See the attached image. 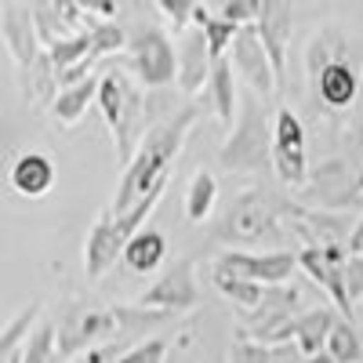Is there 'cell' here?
I'll use <instances>...</instances> for the list:
<instances>
[{"mask_svg": "<svg viewBox=\"0 0 363 363\" xmlns=\"http://www.w3.org/2000/svg\"><path fill=\"white\" fill-rule=\"evenodd\" d=\"M196 120H200L196 106H182L178 113H171L167 120H160V124H153L145 131V138L135 149L131 164L124 167V174H120L116 196L109 203L113 215H128L138 200H145L153 189L167 186L171 182V164H174L178 149H182V142H186V135L193 131Z\"/></svg>", "mask_w": 363, "mask_h": 363, "instance_id": "obj_1", "label": "cell"}, {"mask_svg": "<svg viewBox=\"0 0 363 363\" xmlns=\"http://www.w3.org/2000/svg\"><path fill=\"white\" fill-rule=\"evenodd\" d=\"M291 203L294 200H287L277 189H265V186L236 193L233 203L225 207V215L218 218V225L211 229L207 244H222L229 251L251 247V244H277V251H284L280 247V225L287 222Z\"/></svg>", "mask_w": 363, "mask_h": 363, "instance_id": "obj_2", "label": "cell"}, {"mask_svg": "<svg viewBox=\"0 0 363 363\" xmlns=\"http://www.w3.org/2000/svg\"><path fill=\"white\" fill-rule=\"evenodd\" d=\"M306 69L313 77L316 99L327 109H349L363 87V66L352 62V51L338 33H316L306 51Z\"/></svg>", "mask_w": 363, "mask_h": 363, "instance_id": "obj_3", "label": "cell"}, {"mask_svg": "<svg viewBox=\"0 0 363 363\" xmlns=\"http://www.w3.org/2000/svg\"><path fill=\"white\" fill-rule=\"evenodd\" d=\"M218 164L225 171H272V131L269 116L262 109V99L244 91L240 95V124L225 135L218 149Z\"/></svg>", "mask_w": 363, "mask_h": 363, "instance_id": "obj_4", "label": "cell"}, {"mask_svg": "<svg viewBox=\"0 0 363 363\" xmlns=\"http://www.w3.org/2000/svg\"><path fill=\"white\" fill-rule=\"evenodd\" d=\"M298 287L284 284V287H265V298L262 306L251 309V313H240V323H236V338L244 342H255V345H265V349H277V345H287L294 342V323H298Z\"/></svg>", "mask_w": 363, "mask_h": 363, "instance_id": "obj_5", "label": "cell"}, {"mask_svg": "<svg viewBox=\"0 0 363 363\" xmlns=\"http://www.w3.org/2000/svg\"><path fill=\"white\" fill-rule=\"evenodd\" d=\"M128 66L142 87L178 84V48L160 26H135L128 37Z\"/></svg>", "mask_w": 363, "mask_h": 363, "instance_id": "obj_6", "label": "cell"}, {"mask_svg": "<svg viewBox=\"0 0 363 363\" xmlns=\"http://www.w3.org/2000/svg\"><path fill=\"white\" fill-rule=\"evenodd\" d=\"M363 200L359 178L345 160H323L316 171H309V182L298 189V203L309 211H327V215H349Z\"/></svg>", "mask_w": 363, "mask_h": 363, "instance_id": "obj_7", "label": "cell"}, {"mask_svg": "<svg viewBox=\"0 0 363 363\" xmlns=\"http://www.w3.org/2000/svg\"><path fill=\"white\" fill-rule=\"evenodd\" d=\"M99 342H120L113 306H106V309H73L62 320V327H58L55 356L58 359H73L80 352L99 349Z\"/></svg>", "mask_w": 363, "mask_h": 363, "instance_id": "obj_8", "label": "cell"}, {"mask_svg": "<svg viewBox=\"0 0 363 363\" xmlns=\"http://www.w3.org/2000/svg\"><path fill=\"white\" fill-rule=\"evenodd\" d=\"M345 265H349V247H301L298 251V269L313 277L320 291H327L330 306L342 313V320H356V306L349 301L345 287Z\"/></svg>", "mask_w": 363, "mask_h": 363, "instance_id": "obj_9", "label": "cell"}, {"mask_svg": "<svg viewBox=\"0 0 363 363\" xmlns=\"http://www.w3.org/2000/svg\"><path fill=\"white\" fill-rule=\"evenodd\" d=\"M215 265L236 272L240 280H251L258 287H284V284H291L294 269H298V255L294 251H265V255H255V251H222L215 258Z\"/></svg>", "mask_w": 363, "mask_h": 363, "instance_id": "obj_10", "label": "cell"}, {"mask_svg": "<svg viewBox=\"0 0 363 363\" xmlns=\"http://www.w3.org/2000/svg\"><path fill=\"white\" fill-rule=\"evenodd\" d=\"M225 58H229L233 73H240V80L247 84L251 95L269 99V95H277V91H280L277 87V73H272V62H269V55H265V44H262L255 26L240 29Z\"/></svg>", "mask_w": 363, "mask_h": 363, "instance_id": "obj_11", "label": "cell"}, {"mask_svg": "<svg viewBox=\"0 0 363 363\" xmlns=\"http://www.w3.org/2000/svg\"><path fill=\"white\" fill-rule=\"evenodd\" d=\"M138 306L160 309V313H171V316L193 313V309L200 306V287H196V269H193V262H189V258L174 262L164 277H157L153 287L142 291Z\"/></svg>", "mask_w": 363, "mask_h": 363, "instance_id": "obj_12", "label": "cell"}, {"mask_svg": "<svg viewBox=\"0 0 363 363\" xmlns=\"http://www.w3.org/2000/svg\"><path fill=\"white\" fill-rule=\"evenodd\" d=\"M287 222H291V229L301 240H306V247H345L349 236H352V225H356V222H349V215L309 211V207H301L298 200L287 211Z\"/></svg>", "mask_w": 363, "mask_h": 363, "instance_id": "obj_13", "label": "cell"}, {"mask_svg": "<svg viewBox=\"0 0 363 363\" xmlns=\"http://www.w3.org/2000/svg\"><path fill=\"white\" fill-rule=\"evenodd\" d=\"M124 247H128V240L116 229L113 211H102V215L95 218V225L87 229V240H84V272H87V280H102L106 272L124 258Z\"/></svg>", "mask_w": 363, "mask_h": 363, "instance_id": "obj_14", "label": "cell"}, {"mask_svg": "<svg viewBox=\"0 0 363 363\" xmlns=\"http://www.w3.org/2000/svg\"><path fill=\"white\" fill-rule=\"evenodd\" d=\"M211 69H215V58H211L203 29H196V26L182 29V37H178V91L182 95H200V91H207Z\"/></svg>", "mask_w": 363, "mask_h": 363, "instance_id": "obj_15", "label": "cell"}, {"mask_svg": "<svg viewBox=\"0 0 363 363\" xmlns=\"http://www.w3.org/2000/svg\"><path fill=\"white\" fill-rule=\"evenodd\" d=\"M0 37H4L8 55L15 58V66L26 69L37 62V55L44 51L37 22H33V8L29 4H8L4 8V22H0Z\"/></svg>", "mask_w": 363, "mask_h": 363, "instance_id": "obj_16", "label": "cell"}, {"mask_svg": "<svg viewBox=\"0 0 363 363\" xmlns=\"http://www.w3.org/2000/svg\"><path fill=\"white\" fill-rule=\"evenodd\" d=\"M258 37L265 44V55L277 73V87H284V73H287V44H291V29H294V15L287 4H262V15L255 22Z\"/></svg>", "mask_w": 363, "mask_h": 363, "instance_id": "obj_17", "label": "cell"}, {"mask_svg": "<svg viewBox=\"0 0 363 363\" xmlns=\"http://www.w3.org/2000/svg\"><path fill=\"white\" fill-rule=\"evenodd\" d=\"M8 178H11V189H15L18 196H26V200H40V196H48L51 186H55V160H51L48 153H37V149H29V153L15 157Z\"/></svg>", "mask_w": 363, "mask_h": 363, "instance_id": "obj_18", "label": "cell"}, {"mask_svg": "<svg viewBox=\"0 0 363 363\" xmlns=\"http://www.w3.org/2000/svg\"><path fill=\"white\" fill-rule=\"evenodd\" d=\"M167 258V236L153 225H145L138 229L131 240H128V247H124V265L131 272H138V277H149V272H157Z\"/></svg>", "mask_w": 363, "mask_h": 363, "instance_id": "obj_19", "label": "cell"}, {"mask_svg": "<svg viewBox=\"0 0 363 363\" xmlns=\"http://www.w3.org/2000/svg\"><path fill=\"white\" fill-rule=\"evenodd\" d=\"M207 99H211V109H215V116L233 131L236 109H240V95H236V73H233V66H229V58H218L215 69H211Z\"/></svg>", "mask_w": 363, "mask_h": 363, "instance_id": "obj_20", "label": "cell"}, {"mask_svg": "<svg viewBox=\"0 0 363 363\" xmlns=\"http://www.w3.org/2000/svg\"><path fill=\"white\" fill-rule=\"evenodd\" d=\"M18 84H22L26 102L44 106V109H51V106H55V99H58V91H62V87H58V77H55V66H51L48 51H40V55H37V62H33V66L18 69Z\"/></svg>", "mask_w": 363, "mask_h": 363, "instance_id": "obj_21", "label": "cell"}, {"mask_svg": "<svg viewBox=\"0 0 363 363\" xmlns=\"http://www.w3.org/2000/svg\"><path fill=\"white\" fill-rule=\"evenodd\" d=\"M99 84H102V77H87L84 84L62 87V91H58V99H55V106H51V116L62 128L80 124L84 113L91 109V102H99Z\"/></svg>", "mask_w": 363, "mask_h": 363, "instance_id": "obj_22", "label": "cell"}, {"mask_svg": "<svg viewBox=\"0 0 363 363\" xmlns=\"http://www.w3.org/2000/svg\"><path fill=\"white\" fill-rule=\"evenodd\" d=\"M335 320L338 313L335 309H309V313H301L298 323H294V345L301 349V356H316L327 349V335L335 330Z\"/></svg>", "mask_w": 363, "mask_h": 363, "instance_id": "obj_23", "label": "cell"}, {"mask_svg": "<svg viewBox=\"0 0 363 363\" xmlns=\"http://www.w3.org/2000/svg\"><path fill=\"white\" fill-rule=\"evenodd\" d=\"M215 203H218V178L211 174L207 167H200L189 178V189H186V218L193 225L207 222L211 211H215Z\"/></svg>", "mask_w": 363, "mask_h": 363, "instance_id": "obj_24", "label": "cell"}, {"mask_svg": "<svg viewBox=\"0 0 363 363\" xmlns=\"http://www.w3.org/2000/svg\"><path fill=\"white\" fill-rule=\"evenodd\" d=\"M193 26H196V29H203L207 48H211V58H215V62L229 55V48H233L236 33L244 29V26H233V22H229V18H222V15H207V8H203V4H196Z\"/></svg>", "mask_w": 363, "mask_h": 363, "instance_id": "obj_25", "label": "cell"}, {"mask_svg": "<svg viewBox=\"0 0 363 363\" xmlns=\"http://www.w3.org/2000/svg\"><path fill=\"white\" fill-rule=\"evenodd\" d=\"M116 313V330L120 338H138V335H153L160 323L171 320V313H160V309H145V306H113Z\"/></svg>", "mask_w": 363, "mask_h": 363, "instance_id": "obj_26", "label": "cell"}, {"mask_svg": "<svg viewBox=\"0 0 363 363\" xmlns=\"http://www.w3.org/2000/svg\"><path fill=\"white\" fill-rule=\"evenodd\" d=\"M215 287L229 298V306H236V313H251L262 306V298H265V287L251 284V280H240L236 272L229 269H218L215 265Z\"/></svg>", "mask_w": 363, "mask_h": 363, "instance_id": "obj_27", "label": "cell"}, {"mask_svg": "<svg viewBox=\"0 0 363 363\" xmlns=\"http://www.w3.org/2000/svg\"><path fill=\"white\" fill-rule=\"evenodd\" d=\"M84 15H87V11H84ZM84 29L91 33V55H95V58H106V55L124 51V48H128V37H131L116 18L106 22V18H95V15H87Z\"/></svg>", "mask_w": 363, "mask_h": 363, "instance_id": "obj_28", "label": "cell"}, {"mask_svg": "<svg viewBox=\"0 0 363 363\" xmlns=\"http://www.w3.org/2000/svg\"><path fill=\"white\" fill-rule=\"evenodd\" d=\"M327 356L335 363H363V338L352 320H335V330L327 335Z\"/></svg>", "mask_w": 363, "mask_h": 363, "instance_id": "obj_29", "label": "cell"}, {"mask_svg": "<svg viewBox=\"0 0 363 363\" xmlns=\"http://www.w3.org/2000/svg\"><path fill=\"white\" fill-rule=\"evenodd\" d=\"M44 51H48L51 66H55V77L73 69V66H80V62H87V58H95V55H91V33H87V29H84V33L66 37V40H58V44H51V48H44ZM95 62H99V58H95Z\"/></svg>", "mask_w": 363, "mask_h": 363, "instance_id": "obj_30", "label": "cell"}, {"mask_svg": "<svg viewBox=\"0 0 363 363\" xmlns=\"http://www.w3.org/2000/svg\"><path fill=\"white\" fill-rule=\"evenodd\" d=\"M272 174H277L284 186H291L294 193L309 182V164L301 149H277L272 145Z\"/></svg>", "mask_w": 363, "mask_h": 363, "instance_id": "obj_31", "label": "cell"}, {"mask_svg": "<svg viewBox=\"0 0 363 363\" xmlns=\"http://www.w3.org/2000/svg\"><path fill=\"white\" fill-rule=\"evenodd\" d=\"M272 145L277 149H301V153H306V124H301L298 113L287 109V106H280L277 120H272Z\"/></svg>", "mask_w": 363, "mask_h": 363, "instance_id": "obj_32", "label": "cell"}, {"mask_svg": "<svg viewBox=\"0 0 363 363\" xmlns=\"http://www.w3.org/2000/svg\"><path fill=\"white\" fill-rule=\"evenodd\" d=\"M55 342H58V327L55 323H40L33 327V335L26 338L18 363H51L55 359Z\"/></svg>", "mask_w": 363, "mask_h": 363, "instance_id": "obj_33", "label": "cell"}, {"mask_svg": "<svg viewBox=\"0 0 363 363\" xmlns=\"http://www.w3.org/2000/svg\"><path fill=\"white\" fill-rule=\"evenodd\" d=\"M167 349H171L167 338H142L138 345H131L116 363H164L167 359Z\"/></svg>", "mask_w": 363, "mask_h": 363, "instance_id": "obj_34", "label": "cell"}, {"mask_svg": "<svg viewBox=\"0 0 363 363\" xmlns=\"http://www.w3.org/2000/svg\"><path fill=\"white\" fill-rule=\"evenodd\" d=\"M262 15L258 0H225L222 4V18H229L233 26H255Z\"/></svg>", "mask_w": 363, "mask_h": 363, "instance_id": "obj_35", "label": "cell"}, {"mask_svg": "<svg viewBox=\"0 0 363 363\" xmlns=\"http://www.w3.org/2000/svg\"><path fill=\"white\" fill-rule=\"evenodd\" d=\"M157 11H164L178 29H189L193 15H196V4H189V0H157Z\"/></svg>", "mask_w": 363, "mask_h": 363, "instance_id": "obj_36", "label": "cell"}, {"mask_svg": "<svg viewBox=\"0 0 363 363\" xmlns=\"http://www.w3.org/2000/svg\"><path fill=\"white\" fill-rule=\"evenodd\" d=\"M229 363H269V349L255 345V342H244V338H233Z\"/></svg>", "mask_w": 363, "mask_h": 363, "instance_id": "obj_37", "label": "cell"}, {"mask_svg": "<svg viewBox=\"0 0 363 363\" xmlns=\"http://www.w3.org/2000/svg\"><path fill=\"white\" fill-rule=\"evenodd\" d=\"M345 287H349V301H363V255H349L345 265Z\"/></svg>", "mask_w": 363, "mask_h": 363, "instance_id": "obj_38", "label": "cell"}, {"mask_svg": "<svg viewBox=\"0 0 363 363\" xmlns=\"http://www.w3.org/2000/svg\"><path fill=\"white\" fill-rule=\"evenodd\" d=\"M124 352H128V349H120V342H109V345H102V349H91V352H87V363H109V359L116 363Z\"/></svg>", "mask_w": 363, "mask_h": 363, "instance_id": "obj_39", "label": "cell"}, {"mask_svg": "<svg viewBox=\"0 0 363 363\" xmlns=\"http://www.w3.org/2000/svg\"><path fill=\"white\" fill-rule=\"evenodd\" d=\"M84 11H87V15H95V11H99L106 22H113V15H116L120 8L113 4V0H95V4H84Z\"/></svg>", "mask_w": 363, "mask_h": 363, "instance_id": "obj_40", "label": "cell"}, {"mask_svg": "<svg viewBox=\"0 0 363 363\" xmlns=\"http://www.w3.org/2000/svg\"><path fill=\"white\" fill-rule=\"evenodd\" d=\"M349 255H363V211H359V218H356V225H352V236H349Z\"/></svg>", "mask_w": 363, "mask_h": 363, "instance_id": "obj_41", "label": "cell"}, {"mask_svg": "<svg viewBox=\"0 0 363 363\" xmlns=\"http://www.w3.org/2000/svg\"><path fill=\"white\" fill-rule=\"evenodd\" d=\"M301 363H335V359H330V356H327V349H323V352H316V356H306Z\"/></svg>", "mask_w": 363, "mask_h": 363, "instance_id": "obj_42", "label": "cell"}, {"mask_svg": "<svg viewBox=\"0 0 363 363\" xmlns=\"http://www.w3.org/2000/svg\"><path fill=\"white\" fill-rule=\"evenodd\" d=\"M356 178H359V189H363V167H359V171H356Z\"/></svg>", "mask_w": 363, "mask_h": 363, "instance_id": "obj_43", "label": "cell"}, {"mask_svg": "<svg viewBox=\"0 0 363 363\" xmlns=\"http://www.w3.org/2000/svg\"><path fill=\"white\" fill-rule=\"evenodd\" d=\"M4 8H8V4H0V22H4Z\"/></svg>", "mask_w": 363, "mask_h": 363, "instance_id": "obj_44", "label": "cell"}, {"mask_svg": "<svg viewBox=\"0 0 363 363\" xmlns=\"http://www.w3.org/2000/svg\"><path fill=\"white\" fill-rule=\"evenodd\" d=\"M18 352H22V349H18ZM11 363H18V356H15V359H11Z\"/></svg>", "mask_w": 363, "mask_h": 363, "instance_id": "obj_45", "label": "cell"}]
</instances>
